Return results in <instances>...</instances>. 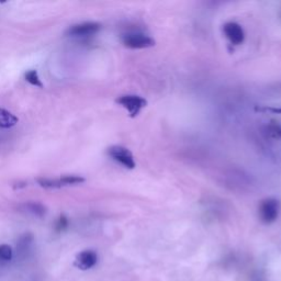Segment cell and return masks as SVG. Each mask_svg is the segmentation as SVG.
<instances>
[{"mask_svg": "<svg viewBox=\"0 0 281 281\" xmlns=\"http://www.w3.org/2000/svg\"><path fill=\"white\" fill-rule=\"evenodd\" d=\"M19 119L3 108H0V129H11L18 124Z\"/></svg>", "mask_w": 281, "mask_h": 281, "instance_id": "8", "label": "cell"}, {"mask_svg": "<svg viewBox=\"0 0 281 281\" xmlns=\"http://www.w3.org/2000/svg\"><path fill=\"white\" fill-rule=\"evenodd\" d=\"M122 44L131 50L150 49L156 44V41L152 37L142 32H128L121 37Z\"/></svg>", "mask_w": 281, "mask_h": 281, "instance_id": "2", "label": "cell"}, {"mask_svg": "<svg viewBox=\"0 0 281 281\" xmlns=\"http://www.w3.org/2000/svg\"><path fill=\"white\" fill-rule=\"evenodd\" d=\"M222 31L224 37L227 38V41L232 45L239 46L245 42V30L240 23L235 22V21H228V22L224 23Z\"/></svg>", "mask_w": 281, "mask_h": 281, "instance_id": "5", "label": "cell"}, {"mask_svg": "<svg viewBox=\"0 0 281 281\" xmlns=\"http://www.w3.org/2000/svg\"><path fill=\"white\" fill-rule=\"evenodd\" d=\"M257 112H269L272 114H281V107H255Z\"/></svg>", "mask_w": 281, "mask_h": 281, "instance_id": "16", "label": "cell"}, {"mask_svg": "<svg viewBox=\"0 0 281 281\" xmlns=\"http://www.w3.org/2000/svg\"><path fill=\"white\" fill-rule=\"evenodd\" d=\"M268 132L276 138L281 140V125L278 123H271L268 125Z\"/></svg>", "mask_w": 281, "mask_h": 281, "instance_id": "15", "label": "cell"}, {"mask_svg": "<svg viewBox=\"0 0 281 281\" xmlns=\"http://www.w3.org/2000/svg\"><path fill=\"white\" fill-rule=\"evenodd\" d=\"M37 184L43 188L46 189H58L62 188L63 185L59 179H49V178H38Z\"/></svg>", "mask_w": 281, "mask_h": 281, "instance_id": "10", "label": "cell"}, {"mask_svg": "<svg viewBox=\"0 0 281 281\" xmlns=\"http://www.w3.org/2000/svg\"><path fill=\"white\" fill-rule=\"evenodd\" d=\"M59 180H60V183H62L63 186L79 185V184L85 183V178H83V177H80V176H76V175L63 176Z\"/></svg>", "mask_w": 281, "mask_h": 281, "instance_id": "12", "label": "cell"}, {"mask_svg": "<svg viewBox=\"0 0 281 281\" xmlns=\"http://www.w3.org/2000/svg\"><path fill=\"white\" fill-rule=\"evenodd\" d=\"M115 102L124 108L131 118H136L142 110L148 107V100L138 94H123L116 99Z\"/></svg>", "mask_w": 281, "mask_h": 281, "instance_id": "3", "label": "cell"}, {"mask_svg": "<svg viewBox=\"0 0 281 281\" xmlns=\"http://www.w3.org/2000/svg\"><path fill=\"white\" fill-rule=\"evenodd\" d=\"M107 153L114 162L120 164L127 169H134L136 167V162L134 155L129 149L121 145H113L108 149Z\"/></svg>", "mask_w": 281, "mask_h": 281, "instance_id": "4", "label": "cell"}, {"mask_svg": "<svg viewBox=\"0 0 281 281\" xmlns=\"http://www.w3.org/2000/svg\"><path fill=\"white\" fill-rule=\"evenodd\" d=\"M101 24L99 22H84L80 24L73 25L68 30L67 34L71 37H90L100 31Z\"/></svg>", "mask_w": 281, "mask_h": 281, "instance_id": "6", "label": "cell"}, {"mask_svg": "<svg viewBox=\"0 0 281 281\" xmlns=\"http://www.w3.org/2000/svg\"><path fill=\"white\" fill-rule=\"evenodd\" d=\"M67 226H68V219L65 217V215H60L57 222L55 224V230L57 232H63L66 230Z\"/></svg>", "mask_w": 281, "mask_h": 281, "instance_id": "14", "label": "cell"}, {"mask_svg": "<svg viewBox=\"0 0 281 281\" xmlns=\"http://www.w3.org/2000/svg\"><path fill=\"white\" fill-rule=\"evenodd\" d=\"M12 258V248L9 245H0V259L8 262Z\"/></svg>", "mask_w": 281, "mask_h": 281, "instance_id": "13", "label": "cell"}, {"mask_svg": "<svg viewBox=\"0 0 281 281\" xmlns=\"http://www.w3.org/2000/svg\"><path fill=\"white\" fill-rule=\"evenodd\" d=\"M21 207H22L23 211H27L28 213H31L38 218L44 217L46 213V207L43 205H41V203H37V202L24 203V205L21 206Z\"/></svg>", "mask_w": 281, "mask_h": 281, "instance_id": "9", "label": "cell"}, {"mask_svg": "<svg viewBox=\"0 0 281 281\" xmlns=\"http://www.w3.org/2000/svg\"><path fill=\"white\" fill-rule=\"evenodd\" d=\"M98 262V256L94 250H84L77 255L75 266L81 270H87L93 268Z\"/></svg>", "mask_w": 281, "mask_h": 281, "instance_id": "7", "label": "cell"}, {"mask_svg": "<svg viewBox=\"0 0 281 281\" xmlns=\"http://www.w3.org/2000/svg\"><path fill=\"white\" fill-rule=\"evenodd\" d=\"M280 202L274 197L265 198L258 206V215L263 224L275 223L279 218Z\"/></svg>", "mask_w": 281, "mask_h": 281, "instance_id": "1", "label": "cell"}, {"mask_svg": "<svg viewBox=\"0 0 281 281\" xmlns=\"http://www.w3.org/2000/svg\"><path fill=\"white\" fill-rule=\"evenodd\" d=\"M24 78L29 84H31L32 86H36V87H38V88H43V84L40 79V77H38L37 72L34 71V69L25 73Z\"/></svg>", "mask_w": 281, "mask_h": 281, "instance_id": "11", "label": "cell"}]
</instances>
